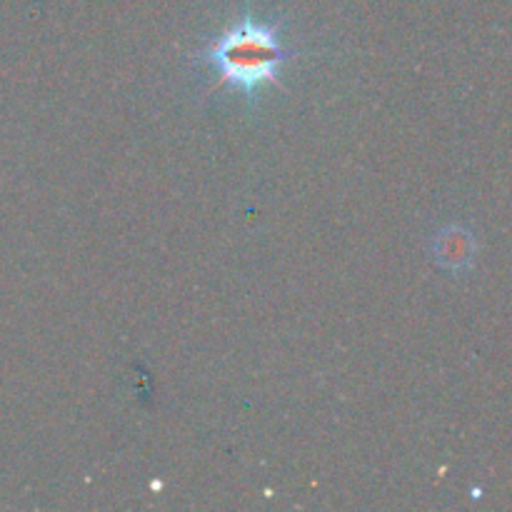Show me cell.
Here are the masks:
<instances>
[{
  "mask_svg": "<svg viewBox=\"0 0 512 512\" xmlns=\"http://www.w3.org/2000/svg\"><path fill=\"white\" fill-rule=\"evenodd\" d=\"M293 55L295 50L283 45L280 23H265L245 13L238 23L198 50L195 63L210 65L218 73L213 90L230 83L240 88L250 105H255L265 85H283L278 70Z\"/></svg>",
  "mask_w": 512,
  "mask_h": 512,
  "instance_id": "cell-1",
  "label": "cell"
},
{
  "mask_svg": "<svg viewBox=\"0 0 512 512\" xmlns=\"http://www.w3.org/2000/svg\"><path fill=\"white\" fill-rule=\"evenodd\" d=\"M473 250V235H470L468 230L458 228V225L443 230V233L438 235V240H435V258H438V263L448 270L468 268V265L473 263Z\"/></svg>",
  "mask_w": 512,
  "mask_h": 512,
  "instance_id": "cell-2",
  "label": "cell"
}]
</instances>
